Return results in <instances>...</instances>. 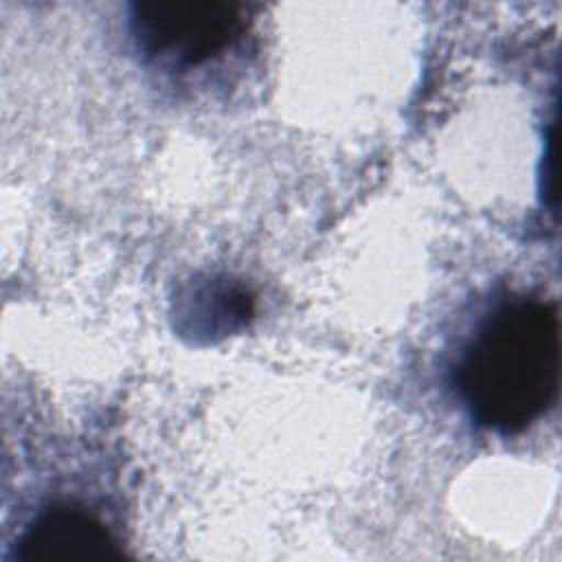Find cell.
<instances>
[{"instance_id":"6da1fadb","label":"cell","mask_w":562,"mask_h":562,"mask_svg":"<svg viewBox=\"0 0 562 562\" xmlns=\"http://www.w3.org/2000/svg\"><path fill=\"white\" fill-rule=\"evenodd\" d=\"M553 303L520 299L498 307L457 364V389L487 428L518 432L555 400L560 334Z\"/></svg>"},{"instance_id":"3957f363","label":"cell","mask_w":562,"mask_h":562,"mask_svg":"<svg viewBox=\"0 0 562 562\" xmlns=\"http://www.w3.org/2000/svg\"><path fill=\"white\" fill-rule=\"evenodd\" d=\"M20 562H108L123 558L112 531L90 512L55 505L42 512L18 540Z\"/></svg>"},{"instance_id":"7a4b0ae2","label":"cell","mask_w":562,"mask_h":562,"mask_svg":"<svg viewBox=\"0 0 562 562\" xmlns=\"http://www.w3.org/2000/svg\"><path fill=\"white\" fill-rule=\"evenodd\" d=\"M246 29L244 7L226 0H149L132 4V33L149 57L198 66Z\"/></svg>"}]
</instances>
